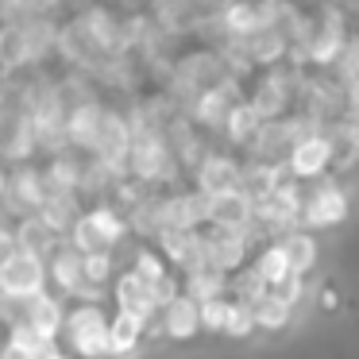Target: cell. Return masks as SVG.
<instances>
[{
	"label": "cell",
	"mask_w": 359,
	"mask_h": 359,
	"mask_svg": "<svg viewBox=\"0 0 359 359\" xmlns=\"http://www.w3.org/2000/svg\"><path fill=\"white\" fill-rule=\"evenodd\" d=\"M74 359H109V313L101 302H78L66 309L62 332Z\"/></svg>",
	"instance_id": "obj_1"
},
{
	"label": "cell",
	"mask_w": 359,
	"mask_h": 359,
	"mask_svg": "<svg viewBox=\"0 0 359 359\" xmlns=\"http://www.w3.org/2000/svg\"><path fill=\"white\" fill-rule=\"evenodd\" d=\"M66 232L70 236H62V240L70 248H78L81 255H89V251H116L128 236V217L120 209H112V205H97L89 212H78Z\"/></svg>",
	"instance_id": "obj_2"
},
{
	"label": "cell",
	"mask_w": 359,
	"mask_h": 359,
	"mask_svg": "<svg viewBox=\"0 0 359 359\" xmlns=\"http://www.w3.org/2000/svg\"><path fill=\"white\" fill-rule=\"evenodd\" d=\"M39 290H47V259L12 243L0 255V297L24 302V297L39 294Z\"/></svg>",
	"instance_id": "obj_3"
},
{
	"label": "cell",
	"mask_w": 359,
	"mask_h": 359,
	"mask_svg": "<svg viewBox=\"0 0 359 359\" xmlns=\"http://www.w3.org/2000/svg\"><path fill=\"white\" fill-rule=\"evenodd\" d=\"M128 143H132V124H128L120 112H101V124L93 132V143H89V155L104 166V170H120L128 158Z\"/></svg>",
	"instance_id": "obj_4"
},
{
	"label": "cell",
	"mask_w": 359,
	"mask_h": 359,
	"mask_svg": "<svg viewBox=\"0 0 359 359\" xmlns=\"http://www.w3.org/2000/svg\"><path fill=\"white\" fill-rule=\"evenodd\" d=\"M286 166L297 182H317L332 166V143H328V135H320V132L297 135L286 151Z\"/></svg>",
	"instance_id": "obj_5"
},
{
	"label": "cell",
	"mask_w": 359,
	"mask_h": 359,
	"mask_svg": "<svg viewBox=\"0 0 359 359\" xmlns=\"http://www.w3.org/2000/svg\"><path fill=\"white\" fill-rule=\"evenodd\" d=\"M201 243H205V266H212V271L232 278V274L243 271V263H248L251 236L248 232H228V228H209V232L201 236Z\"/></svg>",
	"instance_id": "obj_6"
},
{
	"label": "cell",
	"mask_w": 359,
	"mask_h": 359,
	"mask_svg": "<svg viewBox=\"0 0 359 359\" xmlns=\"http://www.w3.org/2000/svg\"><path fill=\"white\" fill-rule=\"evenodd\" d=\"M348 217V197H344L340 186H317L313 194L302 197V209H297V220H302V228H309V232H320V228H336L340 220Z\"/></svg>",
	"instance_id": "obj_7"
},
{
	"label": "cell",
	"mask_w": 359,
	"mask_h": 359,
	"mask_svg": "<svg viewBox=\"0 0 359 359\" xmlns=\"http://www.w3.org/2000/svg\"><path fill=\"white\" fill-rule=\"evenodd\" d=\"M39 35H47V27L35 24V20L8 24L0 32V66H4V70H16V66L39 58V50L50 43V39H39Z\"/></svg>",
	"instance_id": "obj_8"
},
{
	"label": "cell",
	"mask_w": 359,
	"mask_h": 359,
	"mask_svg": "<svg viewBox=\"0 0 359 359\" xmlns=\"http://www.w3.org/2000/svg\"><path fill=\"white\" fill-rule=\"evenodd\" d=\"M205 224L209 228H228V232H248L255 228V205L248 194L228 189V194L205 197Z\"/></svg>",
	"instance_id": "obj_9"
},
{
	"label": "cell",
	"mask_w": 359,
	"mask_h": 359,
	"mask_svg": "<svg viewBox=\"0 0 359 359\" xmlns=\"http://www.w3.org/2000/svg\"><path fill=\"white\" fill-rule=\"evenodd\" d=\"M109 297H112V305H116V313H128V317L143 320V325L158 313V302H155V294H151V286L140 274L128 271V266L116 271V278L109 282Z\"/></svg>",
	"instance_id": "obj_10"
},
{
	"label": "cell",
	"mask_w": 359,
	"mask_h": 359,
	"mask_svg": "<svg viewBox=\"0 0 359 359\" xmlns=\"http://www.w3.org/2000/svg\"><path fill=\"white\" fill-rule=\"evenodd\" d=\"M62 317H66V305H62V297L50 294V290H39V294L24 297V313H20V320H24L27 328H35L43 340H58V332H62Z\"/></svg>",
	"instance_id": "obj_11"
},
{
	"label": "cell",
	"mask_w": 359,
	"mask_h": 359,
	"mask_svg": "<svg viewBox=\"0 0 359 359\" xmlns=\"http://www.w3.org/2000/svg\"><path fill=\"white\" fill-rule=\"evenodd\" d=\"M155 328H163V336L166 340H194L201 328H197V302L194 297H186V294H174L166 305H158V313L155 317Z\"/></svg>",
	"instance_id": "obj_12"
},
{
	"label": "cell",
	"mask_w": 359,
	"mask_h": 359,
	"mask_svg": "<svg viewBox=\"0 0 359 359\" xmlns=\"http://www.w3.org/2000/svg\"><path fill=\"white\" fill-rule=\"evenodd\" d=\"M47 282L55 286L58 297H78L81 294V251L70 243H58L47 255Z\"/></svg>",
	"instance_id": "obj_13"
},
{
	"label": "cell",
	"mask_w": 359,
	"mask_h": 359,
	"mask_svg": "<svg viewBox=\"0 0 359 359\" xmlns=\"http://www.w3.org/2000/svg\"><path fill=\"white\" fill-rule=\"evenodd\" d=\"M228 189H240V163L224 155L201 158V166H197V194L217 197V194H228Z\"/></svg>",
	"instance_id": "obj_14"
},
{
	"label": "cell",
	"mask_w": 359,
	"mask_h": 359,
	"mask_svg": "<svg viewBox=\"0 0 359 359\" xmlns=\"http://www.w3.org/2000/svg\"><path fill=\"white\" fill-rule=\"evenodd\" d=\"M12 243L16 248H24V251H35V255H43L47 259L50 251L62 243V232L58 228H50L47 220L39 217V212H27L24 220H20L16 228H12Z\"/></svg>",
	"instance_id": "obj_15"
},
{
	"label": "cell",
	"mask_w": 359,
	"mask_h": 359,
	"mask_svg": "<svg viewBox=\"0 0 359 359\" xmlns=\"http://www.w3.org/2000/svg\"><path fill=\"white\" fill-rule=\"evenodd\" d=\"M147 340L143 320L128 317V313H112L109 317V359H135Z\"/></svg>",
	"instance_id": "obj_16"
},
{
	"label": "cell",
	"mask_w": 359,
	"mask_h": 359,
	"mask_svg": "<svg viewBox=\"0 0 359 359\" xmlns=\"http://www.w3.org/2000/svg\"><path fill=\"white\" fill-rule=\"evenodd\" d=\"M278 243H282V251H286L290 271H294V274H309L313 266H317L320 248H317V240H313L309 228H290V232H282Z\"/></svg>",
	"instance_id": "obj_17"
},
{
	"label": "cell",
	"mask_w": 359,
	"mask_h": 359,
	"mask_svg": "<svg viewBox=\"0 0 359 359\" xmlns=\"http://www.w3.org/2000/svg\"><path fill=\"white\" fill-rule=\"evenodd\" d=\"M251 305V320H255V328H263V332H282V328L294 320V305H286L274 290H263V294L255 297Z\"/></svg>",
	"instance_id": "obj_18"
},
{
	"label": "cell",
	"mask_w": 359,
	"mask_h": 359,
	"mask_svg": "<svg viewBox=\"0 0 359 359\" xmlns=\"http://www.w3.org/2000/svg\"><path fill=\"white\" fill-rule=\"evenodd\" d=\"M251 274H255L259 282H263L266 290H274L286 274H294L290 271V259H286V251H282V243H266V248H259L255 251V259H251V266H248Z\"/></svg>",
	"instance_id": "obj_19"
},
{
	"label": "cell",
	"mask_w": 359,
	"mask_h": 359,
	"mask_svg": "<svg viewBox=\"0 0 359 359\" xmlns=\"http://www.w3.org/2000/svg\"><path fill=\"white\" fill-rule=\"evenodd\" d=\"M182 294L194 302H209V297H228V274L212 271V266H197V271L182 274Z\"/></svg>",
	"instance_id": "obj_20"
},
{
	"label": "cell",
	"mask_w": 359,
	"mask_h": 359,
	"mask_svg": "<svg viewBox=\"0 0 359 359\" xmlns=\"http://www.w3.org/2000/svg\"><path fill=\"white\" fill-rule=\"evenodd\" d=\"M255 332V320H251V305L240 302V297H232L228 302V317H224V328H220V336H232V340H248V336Z\"/></svg>",
	"instance_id": "obj_21"
},
{
	"label": "cell",
	"mask_w": 359,
	"mask_h": 359,
	"mask_svg": "<svg viewBox=\"0 0 359 359\" xmlns=\"http://www.w3.org/2000/svg\"><path fill=\"white\" fill-rule=\"evenodd\" d=\"M128 271H132V274H140V278L147 282V286H155V282L163 278V274L170 271V266L163 263V255H158L155 248H140V251L132 255V266H128Z\"/></svg>",
	"instance_id": "obj_22"
},
{
	"label": "cell",
	"mask_w": 359,
	"mask_h": 359,
	"mask_svg": "<svg viewBox=\"0 0 359 359\" xmlns=\"http://www.w3.org/2000/svg\"><path fill=\"white\" fill-rule=\"evenodd\" d=\"M4 182H8V170H4V166H0V194H4Z\"/></svg>",
	"instance_id": "obj_23"
},
{
	"label": "cell",
	"mask_w": 359,
	"mask_h": 359,
	"mask_svg": "<svg viewBox=\"0 0 359 359\" xmlns=\"http://www.w3.org/2000/svg\"><path fill=\"white\" fill-rule=\"evenodd\" d=\"M55 359H74V355H70V351H58V355H55Z\"/></svg>",
	"instance_id": "obj_24"
},
{
	"label": "cell",
	"mask_w": 359,
	"mask_h": 359,
	"mask_svg": "<svg viewBox=\"0 0 359 359\" xmlns=\"http://www.w3.org/2000/svg\"><path fill=\"white\" fill-rule=\"evenodd\" d=\"M0 359H8V355H4V348H0Z\"/></svg>",
	"instance_id": "obj_25"
}]
</instances>
